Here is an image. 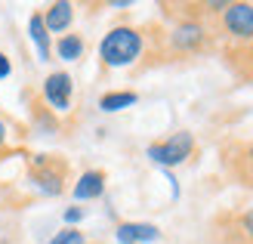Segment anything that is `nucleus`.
Returning <instances> with one entry per match:
<instances>
[{"label": "nucleus", "instance_id": "10", "mask_svg": "<svg viewBox=\"0 0 253 244\" xmlns=\"http://www.w3.org/2000/svg\"><path fill=\"white\" fill-rule=\"evenodd\" d=\"M43 12V25H46V31L49 34H65L71 28V22H74V3H68V0H56V3H49Z\"/></svg>", "mask_w": 253, "mask_h": 244}, {"label": "nucleus", "instance_id": "4", "mask_svg": "<svg viewBox=\"0 0 253 244\" xmlns=\"http://www.w3.org/2000/svg\"><path fill=\"white\" fill-rule=\"evenodd\" d=\"M210 28L222 37H229L235 47L253 44V3H241V0L225 3V9L210 22Z\"/></svg>", "mask_w": 253, "mask_h": 244}, {"label": "nucleus", "instance_id": "6", "mask_svg": "<svg viewBox=\"0 0 253 244\" xmlns=\"http://www.w3.org/2000/svg\"><path fill=\"white\" fill-rule=\"evenodd\" d=\"M222 244H253V204L244 210H232L216 220Z\"/></svg>", "mask_w": 253, "mask_h": 244}, {"label": "nucleus", "instance_id": "18", "mask_svg": "<svg viewBox=\"0 0 253 244\" xmlns=\"http://www.w3.org/2000/svg\"><path fill=\"white\" fill-rule=\"evenodd\" d=\"M9 74H12V65H9L6 53H3V49H0V81H3V78H9Z\"/></svg>", "mask_w": 253, "mask_h": 244}, {"label": "nucleus", "instance_id": "19", "mask_svg": "<svg viewBox=\"0 0 253 244\" xmlns=\"http://www.w3.org/2000/svg\"><path fill=\"white\" fill-rule=\"evenodd\" d=\"M6 143H9V127H6V121L0 118V151L6 148Z\"/></svg>", "mask_w": 253, "mask_h": 244}, {"label": "nucleus", "instance_id": "8", "mask_svg": "<svg viewBox=\"0 0 253 244\" xmlns=\"http://www.w3.org/2000/svg\"><path fill=\"white\" fill-rule=\"evenodd\" d=\"M225 170H229L238 183L253 186V139L250 143H235L225 148Z\"/></svg>", "mask_w": 253, "mask_h": 244}, {"label": "nucleus", "instance_id": "16", "mask_svg": "<svg viewBox=\"0 0 253 244\" xmlns=\"http://www.w3.org/2000/svg\"><path fill=\"white\" fill-rule=\"evenodd\" d=\"M46 244H84V232L81 229H62V232H56Z\"/></svg>", "mask_w": 253, "mask_h": 244}, {"label": "nucleus", "instance_id": "15", "mask_svg": "<svg viewBox=\"0 0 253 244\" xmlns=\"http://www.w3.org/2000/svg\"><path fill=\"white\" fill-rule=\"evenodd\" d=\"M139 102V93H133V90H111V93H105L102 99H99V108H102L105 114L111 111H124Z\"/></svg>", "mask_w": 253, "mask_h": 244}, {"label": "nucleus", "instance_id": "1", "mask_svg": "<svg viewBox=\"0 0 253 244\" xmlns=\"http://www.w3.org/2000/svg\"><path fill=\"white\" fill-rule=\"evenodd\" d=\"M145 31L136 25H115L99 41V59L105 68H130L145 53Z\"/></svg>", "mask_w": 253, "mask_h": 244}, {"label": "nucleus", "instance_id": "5", "mask_svg": "<svg viewBox=\"0 0 253 244\" xmlns=\"http://www.w3.org/2000/svg\"><path fill=\"white\" fill-rule=\"evenodd\" d=\"M195 148H198L195 136L188 130H179V133H173L167 139H161V143H151L145 148V155L155 164H161V167H179V164H185L195 155Z\"/></svg>", "mask_w": 253, "mask_h": 244}, {"label": "nucleus", "instance_id": "21", "mask_svg": "<svg viewBox=\"0 0 253 244\" xmlns=\"http://www.w3.org/2000/svg\"><path fill=\"white\" fill-rule=\"evenodd\" d=\"M247 84H250V87H253V78H250V81H247Z\"/></svg>", "mask_w": 253, "mask_h": 244}, {"label": "nucleus", "instance_id": "13", "mask_svg": "<svg viewBox=\"0 0 253 244\" xmlns=\"http://www.w3.org/2000/svg\"><path fill=\"white\" fill-rule=\"evenodd\" d=\"M225 59H229V65L238 71V78L244 84L253 78V44L247 47H229L225 49Z\"/></svg>", "mask_w": 253, "mask_h": 244}, {"label": "nucleus", "instance_id": "7", "mask_svg": "<svg viewBox=\"0 0 253 244\" xmlns=\"http://www.w3.org/2000/svg\"><path fill=\"white\" fill-rule=\"evenodd\" d=\"M41 96H43V102L56 114L71 111V102H74V81H71V74L68 71H49L43 87H41Z\"/></svg>", "mask_w": 253, "mask_h": 244}, {"label": "nucleus", "instance_id": "14", "mask_svg": "<svg viewBox=\"0 0 253 244\" xmlns=\"http://www.w3.org/2000/svg\"><path fill=\"white\" fill-rule=\"evenodd\" d=\"M84 49H86V41L81 34H62V37H56V44H53V53L62 59V62H78L81 56H84Z\"/></svg>", "mask_w": 253, "mask_h": 244}, {"label": "nucleus", "instance_id": "2", "mask_svg": "<svg viewBox=\"0 0 253 244\" xmlns=\"http://www.w3.org/2000/svg\"><path fill=\"white\" fill-rule=\"evenodd\" d=\"M185 9H192V12H182L176 19V25L167 31V49L173 56H198L213 41V28L198 12V3H188Z\"/></svg>", "mask_w": 253, "mask_h": 244}, {"label": "nucleus", "instance_id": "3", "mask_svg": "<svg viewBox=\"0 0 253 244\" xmlns=\"http://www.w3.org/2000/svg\"><path fill=\"white\" fill-rule=\"evenodd\" d=\"M28 183L43 198L62 195L68 183V161L62 155H34L28 164Z\"/></svg>", "mask_w": 253, "mask_h": 244}, {"label": "nucleus", "instance_id": "20", "mask_svg": "<svg viewBox=\"0 0 253 244\" xmlns=\"http://www.w3.org/2000/svg\"><path fill=\"white\" fill-rule=\"evenodd\" d=\"M84 244H99V241H84Z\"/></svg>", "mask_w": 253, "mask_h": 244}, {"label": "nucleus", "instance_id": "17", "mask_svg": "<svg viewBox=\"0 0 253 244\" xmlns=\"http://www.w3.org/2000/svg\"><path fill=\"white\" fill-rule=\"evenodd\" d=\"M84 216H86V210H84V207H68L65 213H62V220L68 223V229H74V223H81Z\"/></svg>", "mask_w": 253, "mask_h": 244}, {"label": "nucleus", "instance_id": "11", "mask_svg": "<svg viewBox=\"0 0 253 244\" xmlns=\"http://www.w3.org/2000/svg\"><path fill=\"white\" fill-rule=\"evenodd\" d=\"M118 244H148L161 238V229L155 223H121L115 229Z\"/></svg>", "mask_w": 253, "mask_h": 244}, {"label": "nucleus", "instance_id": "12", "mask_svg": "<svg viewBox=\"0 0 253 244\" xmlns=\"http://www.w3.org/2000/svg\"><path fill=\"white\" fill-rule=\"evenodd\" d=\"M28 34H31L34 49H37V59H41V62H49V56H53V34L46 31L43 12H41V9L31 12V19H28Z\"/></svg>", "mask_w": 253, "mask_h": 244}, {"label": "nucleus", "instance_id": "9", "mask_svg": "<svg viewBox=\"0 0 253 244\" xmlns=\"http://www.w3.org/2000/svg\"><path fill=\"white\" fill-rule=\"evenodd\" d=\"M105 170H84L78 176V183L71 186V195L74 201H96L105 195Z\"/></svg>", "mask_w": 253, "mask_h": 244}]
</instances>
